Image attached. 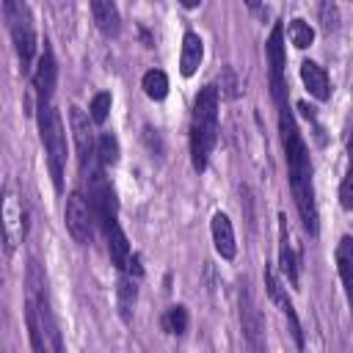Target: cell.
<instances>
[{
    "label": "cell",
    "mask_w": 353,
    "mask_h": 353,
    "mask_svg": "<svg viewBox=\"0 0 353 353\" xmlns=\"http://www.w3.org/2000/svg\"><path fill=\"white\" fill-rule=\"evenodd\" d=\"M201 58H204V44H201V39H199L193 30H188V33H185V39H182V52H179V72H182L185 77H190V74L199 69Z\"/></svg>",
    "instance_id": "obj_13"
},
{
    "label": "cell",
    "mask_w": 353,
    "mask_h": 353,
    "mask_svg": "<svg viewBox=\"0 0 353 353\" xmlns=\"http://www.w3.org/2000/svg\"><path fill=\"white\" fill-rule=\"evenodd\" d=\"M179 3H182V6H185V8H196V6H199V3H201V0H179Z\"/></svg>",
    "instance_id": "obj_29"
},
{
    "label": "cell",
    "mask_w": 353,
    "mask_h": 353,
    "mask_svg": "<svg viewBox=\"0 0 353 353\" xmlns=\"http://www.w3.org/2000/svg\"><path fill=\"white\" fill-rule=\"evenodd\" d=\"M66 229L80 245L91 243V210L80 193H72L66 201Z\"/></svg>",
    "instance_id": "obj_8"
},
{
    "label": "cell",
    "mask_w": 353,
    "mask_h": 353,
    "mask_svg": "<svg viewBox=\"0 0 353 353\" xmlns=\"http://www.w3.org/2000/svg\"><path fill=\"white\" fill-rule=\"evenodd\" d=\"M163 325L168 334H185L188 331V309L185 306H171L163 317Z\"/></svg>",
    "instance_id": "obj_21"
},
{
    "label": "cell",
    "mask_w": 353,
    "mask_h": 353,
    "mask_svg": "<svg viewBox=\"0 0 353 353\" xmlns=\"http://www.w3.org/2000/svg\"><path fill=\"white\" fill-rule=\"evenodd\" d=\"M39 132H41V143L47 149V163H50L55 190H61L63 188V163H66V132H63L58 110L47 102L39 105Z\"/></svg>",
    "instance_id": "obj_3"
},
{
    "label": "cell",
    "mask_w": 353,
    "mask_h": 353,
    "mask_svg": "<svg viewBox=\"0 0 353 353\" xmlns=\"http://www.w3.org/2000/svg\"><path fill=\"white\" fill-rule=\"evenodd\" d=\"M339 201H342V207H345V210H350V207H353V179H350V176H345V179H342Z\"/></svg>",
    "instance_id": "obj_25"
},
{
    "label": "cell",
    "mask_w": 353,
    "mask_h": 353,
    "mask_svg": "<svg viewBox=\"0 0 353 353\" xmlns=\"http://www.w3.org/2000/svg\"><path fill=\"white\" fill-rule=\"evenodd\" d=\"M301 80L309 88V94L320 102H325L331 97V85H328V74L323 72V66H317L314 61H303L301 63Z\"/></svg>",
    "instance_id": "obj_12"
},
{
    "label": "cell",
    "mask_w": 353,
    "mask_h": 353,
    "mask_svg": "<svg viewBox=\"0 0 353 353\" xmlns=\"http://www.w3.org/2000/svg\"><path fill=\"white\" fill-rule=\"evenodd\" d=\"M0 232H3L8 251H14L25 237V212H22V201L14 185H8L0 193Z\"/></svg>",
    "instance_id": "obj_4"
},
{
    "label": "cell",
    "mask_w": 353,
    "mask_h": 353,
    "mask_svg": "<svg viewBox=\"0 0 353 353\" xmlns=\"http://www.w3.org/2000/svg\"><path fill=\"white\" fill-rule=\"evenodd\" d=\"M240 325H243V334H245L251 350H262L265 347V323H262V314L254 306V298L245 287L240 290Z\"/></svg>",
    "instance_id": "obj_7"
},
{
    "label": "cell",
    "mask_w": 353,
    "mask_h": 353,
    "mask_svg": "<svg viewBox=\"0 0 353 353\" xmlns=\"http://www.w3.org/2000/svg\"><path fill=\"white\" fill-rule=\"evenodd\" d=\"M210 232H212L215 251H218L223 259H234V254H237V243H234V229H232L229 215L215 212L212 221H210Z\"/></svg>",
    "instance_id": "obj_10"
},
{
    "label": "cell",
    "mask_w": 353,
    "mask_h": 353,
    "mask_svg": "<svg viewBox=\"0 0 353 353\" xmlns=\"http://www.w3.org/2000/svg\"><path fill=\"white\" fill-rule=\"evenodd\" d=\"M97 157L102 165H113L119 160V141L113 132H102L97 138Z\"/></svg>",
    "instance_id": "obj_19"
},
{
    "label": "cell",
    "mask_w": 353,
    "mask_h": 353,
    "mask_svg": "<svg viewBox=\"0 0 353 353\" xmlns=\"http://www.w3.org/2000/svg\"><path fill=\"white\" fill-rule=\"evenodd\" d=\"M108 113H110V94H108V91L94 94V99H91V105H88V119H91L94 124H105Z\"/></svg>",
    "instance_id": "obj_22"
},
{
    "label": "cell",
    "mask_w": 353,
    "mask_h": 353,
    "mask_svg": "<svg viewBox=\"0 0 353 353\" xmlns=\"http://www.w3.org/2000/svg\"><path fill=\"white\" fill-rule=\"evenodd\" d=\"M8 22H11V39H14L17 55H19L22 66H28L30 58H33V52H36V30H33V22H30L28 8H19L17 14H11Z\"/></svg>",
    "instance_id": "obj_6"
},
{
    "label": "cell",
    "mask_w": 353,
    "mask_h": 353,
    "mask_svg": "<svg viewBox=\"0 0 353 353\" xmlns=\"http://www.w3.org/2000/svg\"><path fill=\"white\" fill-rule=\"evenodd\" d=\"M265 50H268V61H270V77H281V72H284V25L281 22L273 25Z\"/></svg>",
    "instance_id": "obj_15"
},
{
    "label": "cell",
    "mask_w": 353,
    "mask_h": 353,
    "mask_svg": "<svg viewBox=\"0 0 353 353\" xmlns=\"http://www.w3.org/2000/svg\"><path fill=\"white\" fill-rule=\"evenodd\" d=\"M287 33H290V41H292L298 50H306V47L314 41V30H312V25H309L306 19H292Z\"/></svg>",
    "instance_id": "obj_20"
},
{
    "label": "cell",
    "mask_w": 353,
    "mask_h": 353,
    "mask_svg": "<svg viewBox=\"0 0 353 353\" xmlns=\"http://www.w3.org/2000/svg\"><path fill=\"white\" fill-rule=\"evenodd\" d=\"M55 77H58V66H55V58H52V50L44 47V52L39 55V63H36V72H33V85L39 91V99L47 102L52 88H55Z\"/></svg>",
    "instance_id": "obj_11"
},
{
    "label": "cell",
    "mask_w": 353,
    "mask_h": 353,
    "mask_svg": "<svg viewBox=\"0 0 353 353\" xmlns=\"http://www.w3.org/2000/svg\"><path fill=\"white\" fill-rule=\"evenodd\" d=\"M3 8H6V17H11L19 8H25V0H3Z\"/></svg>",
    "instance_id": "obj_27"
},
{
    "label": "cell",
    "mask_w": 353,
    "mask_h": 353,
    "mask_svg": "<svg viewBox=\"0 0 353 353\" xmlns=\"http://www.w3.org/2000/svg\"><path fill=\"white\" fill-rule=\"evenodd\" d=\"M91 11H94V22L105 36H116L119 33V11L113 0H91Z\"/></svg>",
    "instance_id": "obj_16"
},
{
    "label": "cell",
    "mask_w": 353,
    "mask_h": 353,
    "mask_svg": "<svg viewBox=\"0 0 353 353\" xmlns=\"http://www.w3.org/2000/svg\"><path fill=\"white\" fill-rule=\"evenodd\" d=\"M135 303V284L130 279H121L119 281V306H121V314L130 317V309Z\"/></svg>",
    "instance_id": "obj_24"
},
{
    "label": "cell",
    "mask_w": 353,
    "mask_h": 353,
    "mask_svg": "<svg viewBox=\"0 0 353 353\" xmlns=\"http://www.w3.org/2000/svg\"><path fill=\"white\" fill-rule=\"evenodd\" d=\"M279 127H281V143L287 154V168H290V188L301 212L303 226L309 234H317V204H314V190H312V163L306 154V143L295 127V119L287 108H279Z\"/></svg>",
    "instance_id": "obj_1"
},
{
    "label": "cell",
    "mask_w": 353,
    "mask_h": 353,
    "mask_svg": "<svg viewBox=\"0 0 353 353\" xmlns=\"http://www.w3.org/2000/svg\"><path fill=\"white\" fill-rule=\"evenodd\" d=\"M281 221V243H279V262H281V270H284V276L292 281V284H298V265H301V245H298V240H295V234L290 232V226H287V221L284 218H279Z\"/></svg>",
    "instance_id": "obj_9"
},
{
    "label": "cell",
    "mask_w": 353,
    "mask_h": 353,
    "mask_svg": "<svg viewBox=\"0 0 353 353\" xmlns=\"http://www.w3.org/2000/svg\"><path fill=\"white\" fill-rule=\"evenodd\" d=\"M320 25H323V30H336L339 28V8L331 3V0H323L320 3Z\"/></svg>",
    "instance_id": "obj_23"
},
{
    "label": "cell",
    "mask_w": 353,
    "mask_h": 353,
    "mask_svg": "<svg viewBox=\"0 0 353 353\" xmlns=\"http://www.w3.org/2000/svg\"><path fill=\"white\" fill-rule=\"evenodd\" d=\"M69 124H72V132H74V143H77V157H80V168H83V176L99 174L97 141H94V132H91L88 116H85L80 108H72V110H69Z\"/></svg>",
    "instance_id": "obj_5"
},
{
    "label": "cell",
    "mask_w": 353,
    "mask_h": 353,
    "mask_svg": "<svg viewBox=\"0 0 353 353\" xmlns=\"http://www.w3.org/2000/svg\"><path fill=\"white\" fill-rule=\"evenodd\" d=\"M298 108H301V110H303V116H306V119H314V108H309V105H306V102H301V105H298Z\"/></svg>",
    "instance_id": "obj_28"
},
{
    "label": "cell",
    "mask_w": 353,
    "mask_h": 353,
    "mask_svg": "<svg viewBox=\"0 0 353 353\" xmlns=\"http://www.w3.org/2000/svg\"><path fill=\"white\" fill-rule=\"evenodd\" d=\"M141 88H143V94H146L149 99H163V97L168 94V77H165V72L149 69V72L143 74V80H141Z\"/></svg>",
    "instance_id": "obj_18"
},
{
    "label": "cell",
    "mask_w": 353,
    "mask_h": 353,
    "mask_svg": "<svg viewBox=\"0 0 353 353\" xmlns=\"http://www.w3.org/2000/svg\"><path fill=\"white\" fill-rule=\"evenodd\" d=\"M105 237H108V251H110L113 265L124 270L127 256H130V243H127V234L121 232V226H119L116 221H110V223H105Z\"/></svg>",
    "instance_id": "obj_14"
},
{
    "label": "cell",
    "mask_w": 353,
    "mask_h": 353,
    "mask_svg": "<svg viewBox=\"0 0 353 353\" xmlns=\"http://www.w3.org/2000/svg\"><path fill=\"white\" fill-rule=\"evenodd\" d=\"M245 3H248V8H254V11H256V8H259V3H262V0H245Z\"/></svg>",
    "instance_id": "obj_30"
},
{
    "label": "cell",
    "mask_w": 353,
    "mask_h": 353,
    "mask_svg": "<svg viewBox=\"0 0 353 353\" xmlns=\"http://www.w3.org/2000/svg\"><path fill=\"white\" fill-rule=\"evenodd\" d=\"M336 268H339L342 284L350 290V287H353V240H350V237H342V240H339V248H336Z\"/></svg>",
    "instance_id": "obj_17"
},
{
    "label": "cell",
    "mask_w": 353,
    "mask_h": 353,
    "mask_svg": "<svg viewBox=\"0 0 353 353\" xmlns=\"http://www.w3.org/2000/svg\"><path fill=\"white\" fill-rule=\"evenodd\" d=\"M221 88H223L226 97H234V88H237V85H234V74H232L229 69L223 72V83H221Z\"/></svg>",
    "instance_id": "obj_26"
},
{
    "label": "cell",
    "mask_w": 353,
    "mask_h": 353,
    "mask_svg": "<svg viewBox=\"0 0 353 353\" xmlns=\"http://www.w3.org/2000/svg\"><path fill=\"white\" fill-rule=\"evenodd\" d=\"M218 138V88L204 85L193 105V127H190V157L193 168L204 171L210 152Z\"/></svg>",
    "instance_id": "obj_2"
}]
</instances>
